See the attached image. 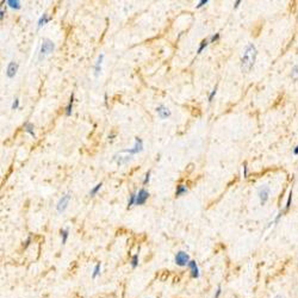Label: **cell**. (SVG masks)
Masks as SVG:
<instances>
[{
    "label": "cell",
    "instance_id": "1",
    "mask_svg": "<svg viewBox=\"0 0 298 298\" xmlns=\"http://www.w3.org/2000/svg\"><path fill=\"white\" fill-rule=\"evenodd\" d=\"M257 57V49L253 43H248L243 48L241 56V71L242 73H249L255 65Z\"/></svg>",
    "mask_w": 298,
    "mask_h": 298
},
{
    "label": "cell",
    "instance_id": "2",
    "mask_svg": "<svg viewBox=\"0 0 298 298\" xmlns=\"http://www.w3.org/2000/svg\"><path fill=\"white\" fill-rule=\"evenodd\" d=\"M55 49V43L49 38H43L42 44H41V49H39V55H38V60L42 61L44 60L48 55H50Z\"/></svg>",
    "mask_w": 298,
    "mask_h": 298
},
{
    "label": "cell",
    "instance_id": "3",
    "mask_svg": "<svg viewBox=\"0 0 298 298\" xmlns=\"http://www.w3.org/2000/svg\"><path fill=\"white\" fill-rule=\"evenodd\" d=\"M190 261H191L190 255H188V253H186V252H184V251H179V252L175 254V256H174V262H175V265L179 266V267H186V266H188Z\"/></svg>",
    "mask_w": 298,
    "mask_h": 298
},
{
    "label": "cell",
    "instance_id": "4",
    "mask_svg": "<svg viewBox=\"0 0 298 298\" xmlns=\"http://www.w3.org/2000/svg\"><path fill=\"white\" fill-rule=\"evenodd\" d=\"M270 194H271V188L270 186L267 185H261L259 188H257V197L260 199V204L264 206L268 199H270Z\"/></svg>",
    "mask_w": 298,
    "mask_h": 298
},
{
    "label": "cell",
    "instance_id": "5",
    "mask_svg": "<svg viewBox=\"0 0 298 298\" xmlns=\"http://www.w3.org/2000/svg\"><path fill=\"white\" fill-rule=\"evenodd\" d=\"M143 150V141L141 138L136 137L135 138V146L131 148V149H124L122 150V153L124 154H128V155H135V154H138Z\"/></svg>",
    "mask_w": 298,
    "mask_h": 298
},
{
    "label": "cell",
    "instance_id": "6",
    "mask_svg": "<svg viewBox=\"0 0 298 298\" xmlns=\"http://www.w3.org/2000/svg\"><path fill=\"white\" fill-rule=\"evenodd\" d=\"M71 198H72V194L71 193H66V194H63L61 198H60V200L57 202V204H56V210H57V212L58 214H62L66 209H67V206H68V204H69V200H71Z\"/></svg>",
    "mask_w": 298,
    "mask_h": 298
},
{
    "label": "cell",
    "instance_id": "7",
    "mask_svg": "<svg viewBox=\"0 0 298 298\" xmlns=\"http://www.w3.org/2000/svg\"><path fill=\"white\" fill-rule=\"evenodd\" d=\"M149 196H150V193H149L146 188H141V190L137 192L135 205H144L147 203V200H148Z\"/></svg>",
    "mask_w": 298,
    "mask_h": 298
},
{
    "label": "cell",
    "instance_id": "8",
    "mask_svg": "<svg viewBox=\"0 0 298 298\" xmlns=\"http://www.w3.org/2000/svg\"><path fill=\"white\" fill-rule=\"evenodd\" d=\"M188 270H190V275L192 279H198L200 277V270L198 267V264L194 260H191L190 264H188Z\"/></svg>",
    "mask_w": 298,
    "mask_h": 298
},
{
    "label": "cell",
    "instance_id": "9",
    "mask_svg": "<svg viewBox=\"0 0 298 298\" xmlns=\"http://www.w3.org/2000/svg\"><path fill=\"white\" fill-rule=\"evenodd\" d=\"M18 68H19V65L17 62H14V61L10 62L7 65V68H6V76L8 79H13L16 76L17 72H18Z\"/></svg>",
    "mask_w": 298,
    "mask_h": 298
},
{
    "label": "cell",
    "instance_id": "10",
    "mask_svg": "<svg viewBox=\"0 0 298 298\" xmlns=\"http://www.w3.org/2000/svg\"><path fill=\"white\" fill-rule=\"evenodd\" d=\"M156 113L160 119H166L168 117H171V115H172L171 110L168 107H166L165 105H159L156 107Z\"/></svg>",
    "mask_w": 298,
    "mask_h": 298
},
{
    "label": "cell",
    "instance_id": "11",
    "mask_svg": "<svg viewBox=\"0 0 298 298\" xmlns=\"http://www.w3.org/2000/svg\"><path fill=\"white\" fill-rule=\"evenodd\" d=\"M131 159H133L131 155H125V156H123L121 153H119V154H116V155L113 156V161H116L117 165L121 167V166L128 163L129 161H131Z\"/></svg>",
    "mask_w": 298,
    "mask_h": 298
},
{
    "label": "cell",
    "instance_id": "12",
    "mask_svg": "<svg viewBox=\"0 0 298 298\" xmlns=\"http://www.w3.org/2000/svg\"><path fill=\"white\" fill-rule=\"evenodd\" d=\"M103 60H104V54L98 55L97 57V61L94 63V76L98 78L99 74L102 73V65H103Z\"/></svg>",
    "mask_w": 298,
    "mask_h": 298
},
{
    "label": "cell",
    "instance_id": "13",
    "mask_svg": "<svg viewBox=\"0 0 298 298\" xmlns=\"http://www.w3.org/2000/svg\"><path fill=\"white\" fill-rule=\"evenodd\" d=\"M51 17L50 16H48V13H43L41 17H39V19H38V23H37V29H41L42 26H44L45 24H48L49 22L51 21Z\"/></svg>",
    "mask_w": 298,
    "mask_h": 298
},
{
    "label": "cell",
    "instance_id": "14",
    "mask_svg": "<svg viewBox=\"0 0 298 298\" xmlns=\"http://www.w3.org/2000/svg\"><path fill=\"white\" fill-rule=\"evenodd\" d=\"M23 128H24L25 133H27L29 135H31L34 138H36V134H35V126H34V124H32V123H30V122H25V123L23 124Z\"/></svg>",
    "mask_w": 298,
    "mask_h": 298
},
{
    "label": "cell",
    "instance_id": "15",
    "mask_svg": "<svg viewBox=\"0 0 298 298\" xmlns=\"http://www.w3.org/2000/svg\"><path fill=\"white\" fill-rule=\"evenodd\" d=\"M102 274V264L97 262L93 267V272H92V279H97V278Z\"/></svg>",
    "mask_w": 298,
    "mask_h": 298
},
{
    "label": "cell",
    "instance_id": "16",
    "mask_svg": "<svg viewBox=\"0 0 298 298\" xmlns=\"http://www.w3.org/2000/svg\"><path fill=\"white\" fill-rule=\"evenodd\" d=\"M73 104H74V93L71 94V98H69V103L66 106V116H71L72 111H73Z\"/></svg>",
    "mask_w": 298,
    "mask_h": 298
},
{
    "label": "cell",
    "instance_id": "17",
    "mask_svg": "<svg viewBox=\"0 0 298 298\" xmlns=\"http://www.w3.org/2000/svg\"><path fill=\"white\" fill-rule=\"evenodd\" d=\"M6 5L8 7H11L12 10H21V7H22L21 1H18V0H7Z\"/></svg>",
    "mask_w": 298,
    "mask_h": 298
},
{
    "label": "cell",
    "instance_id": "18",
    "mask_svg": "<svg viewBox=\"0 0 298 298\" xmlns=\"http://www.w3.org/2000/svg\"><path fill=\"white\" fill-rule=\"evenodd\" d=\"M186 192H187V187H186L185 185L180 184V185H178V186H176V190H175V197H180V196L185 194Z\"/></svg>",
    "mask_w": 298,
    "mask_h": 298
},
{
    "label": "cell",
    "instance_id": "19",
    "mask_svg": "<svg viewBox=\"0 0 298 298\" xmlns=\"http://www.w3.org/2000/svg\"><path fill=\"white\" fill-rule=\"evenodd\" d=\"M60 235H61V243L66 244V242L68 241V237H69V230L68 229H61L60 230Z\"/></svg>",
    "mask_w": 298,
    "mask_h": 298
},
{
    "label": "cell",
    "instance_id": "20",
    "mask_svg": "<svg viewBox=\"0 0 298 298\" xmlns=\"http://www.w3.org/2000/svg\"><path fill=\"white\" fill-rule=\"evenodd\" d=\"M210 44V39L209 38H205V39H203V41L200 42V44H199V47H198V50H197V54H202V51L204 50V49Z\"/></svg>",
    "mask_w": 298,
    "mask_h": 298
},
{
    "label": "cell",
    "instance_id": "21",
    "mask_svg": "<svg viewBox=\"0 0 298 298\" xmlns=\"http://www.w3.org/2000/svg\"><path fill=\"white\" fill-rule=\"evenodd\" d=\"M138 264H140V257H138V254H135L131 256V260H130V266L131 268H137L138 267Z\"/></svg>",
    "mask_w": 298,
    "mask_h": 298
},
{
    "label": "cell",
    "instance_id": "22",
    "mask_svg": "<svg viewBox=\"0 0 298 298\" xmlns=\"http://www.w3.org/2000/svg\"><path fill=\"white\" fill-rule=\"evenodd\" d=\"M291 204H292V187H291V190L289 192V197H287V200H286V204H285V212L290 210Z\"/></svg>",
    "mask_w": 298,
    "mask_h": 298
},
{
    "label": "cell",
    "instance_id": "23",
    "mask_svg": "<svg viewBox=\"0 0 298 298\" xmlns=\"http://www.w3.org/2000/svg\"><path fill=\"white\" fill-rule=\"evenodd\" d=\"M136 196H137V193H135V192H133L130 196H129V199H128V209H130L133 205H135V203H136Z\"/></svg>",
    "mask_w": 298,
    "mask_h": 298
},
{
    "label": "cell",
    "instance_id": "24",
    "mask_svg": "<svg viewBox=\"0 0 298 298\" xmlns=\"http://www.w3.org/2000/svg\"><path fill=\"white\" fill-rule=\"evenodd\" d=\"M291 79L293 81L298 80V65H295L291 69Z\"/></svg>",
    "mask_w": 298,
    "mask_h": 298
},
{
    "label": "cell",
    "instance_id": "25",
    "mask_svg": "<svg viewBox=\"0 0 298 298\" xmlns=\"http://www.w3.org/2000/svg\"><path fill=\"white\" fill-rule=\"evenodd\" d=\"M102 186H103V183H99V184H97V185H95V186L92 188V190L89 191V196H91V197H94V196H95V194L99 192V190H100V188H102Z\"/></svg>",
    "mask_w": 298,
    "mask_h": 298
},
{
    "label": "cell",
    "instance_id": "26",
    "mask_svg": "<svg viewBox=\"0 0 298 298\" xmlns=\"http://www.w3.org/2000/svg\"><path fill=\"white\" fill-rule=\"evenodd\" d=\"M216 93H217V85L215 86V88L210 92V94H209V97H207V102H209V103H212L214 98L216 97Z\"/></svg>",
    "mask_w": 298,
    "mask_h": 298
},
{
    "label": "cell",
    "instance_id": "27",
    "mask_svg": "<svg viewBox=\"0 0 298 298\" xmlns=\"http://www.w3.org/2000/svg\"><path fill=\"white\" fill-rule=\"evenodd\" d=\"M222 292H223L222 286H221V285H218V286H217V289H216V291H215V293H214V297H212V298H221Z\"/></svg>",
    "mask_w": 298,
    "mask_h": 298
},
{
    "label": "cell",
    "instance_id": "28",
    "mask_svg": "<svg viewBox=\"0 0 298 298\" xmlns=\"http://www.w3.org/2000/svg\"><path fill=\"white\" fill-rule=\"evenodd\" d=\"M220 37H221V35L218 34V32H217V34H215V35H212L210 38H209V39H210V43H215V42H217L218 39H220Z\"/></svg>",
    "mask_w": 298,
    "mask_h": 298
},
{
    "label": "cell",
    "instance_id": "29",
    "mask_svg": "<svg viewBox=\"0 0 298 298\" xmlns=\"http://www.w3.org/2000/svg\"><path fill=\"white\" fill-rule=\"evenodd\" d=\"M149 181H150V171H148L144 175V179H143V185H147Z\"/></svg>",
    "mask_w": 298,
    "mask_h": 298
},
{
    "label": "cell",
    "instance_id": "30",
    "mask_svg": "<svg viewBox=\"0 0 298 298\" xmlns=\"http://www.w3.org/2000/svg\"><path fill=\"white\" fill-rule=\"evenodd\" d=\"M18 107H19V99H18V98H14V100H13V103H12L11 108H12V110H18Z\"/></svg>",
    "mask_w": 298,
    "mask_h": 298
},
{
    "label": "cell",
    "instance_id": "31",
    "mask_svg": "<svg viewBox=\"0 0 298 298\" xmlns=\"http://www.w3.org/2000/svg\"><path fill=\"white\" fill-rule=\"evenodd\" d=\"M206 4H209V0H200V1H198V4L196 5V7H197V8H200V7L205 6Z\"/></svg>",
    "mask_w": 298,
    "mask_h": 298
},
{
    "label": "cell",
    "instance_id": "32",
    "mask_svg": "<svg viewBox=\"0 0 298 298\" xmlns=\"http://www.w3.org/2000/svg\"><path fill=\"white\" fill-rule=\"evenodd\" d=\"M243 178H248V166H247V162H243Z\"/></svg>",
    "mask_w": 298,
    "mask_h": 298
},
{
    "label": "cell",
    "instance_id": "33",
    "mask_svg": "<svg viewBox=\"0 0 298 298\" xmlns=\"http://www.w3.org/2000/svg\"><path fill=\"white\" fill-rule=\"evenodd\" d=\"M282 217H283V212H279V214H278V215L275 216V218H274V221H273V223H274V224H277L278 222H279V221H280V218H282Z\"/></svg>",
    "mask_w": 298,
    "mask_h": 298
},
{
    "label": "cell",
    "instance_id": "34",
    "mask_svg": "<svg viewBox=\"0 0 298 298\" xmlns=\"http://www.w3.org/2000/svg\"><path fill=\"white\" fill-rule=\"evenodd\" d=\"M30 243H31V237H30V236H29V237H27V238H26V241H25V242H24V244H23V247H24V248H27V247H29V246H30Z\"/></svg>",
    "mask_w": 298,
    "mask_h": 298
},
{
    "label": "cell",
    "instance_id": "35",
    "mask_svg": "<svg viewBox=\"0 0 298 298\" xmlns=\"http://www.w3.org/2000/svg\"><path fill=\"white\" fill-rule=\"evenodd\" d=\"M4 17H5V11H4V8H1V10H0V19L3 21Z\"/></svg>",
    "mask_w": 298,
    "mask_h": 298
},
{
    "label": "cell",
    "instance_id": "36",
    "mask_svg": "<svg viewBox=\"0 0 298 298\" xmlns=\"http://www.w3.org/2000/svg\"><path fill=\"white\" fill-rule=\"evenodd\" d=\"M241 3H242L241 0H237V1H235V3H234V8H237L238 6H240V4H241Z\"/></svg>",
    "mask_w": 298,
    "mask_h": 298
},
{
    "label": "cell",
    "instance_id": "37",
    "mask_svg": "<svg viewBox=\"0 0 298 298\" xmlns=\"http://www.w3.org/2000/svg\"><path fill=\"white\" fill-rule=\"evenodd\" d=\"M273 298H285V296L282 295V293H277V295L273 296Z\"/></svg>",
    "mask_w": 298,
    "mask_h": 298
},
{
    "label": "cell",
    "instance_id": "38",
    "mask_svg": "<svg viewBox=\"0 0 298 298\" xmlns=\"http://www.w3.org/2000/svg\"><path fill=\"white\" fill-rule=\"evenodd\" d=\"M293 155H298V146H296L293 149Z\"/></svg>",
    "mask_w": 298,
    "mask_h": 298
},
{
    "label": "cell",
    "instance_id": "39",
    "mask_svg": "<svg viewBox=\"0 0 298 298\" xmlns=\"http://www.w3.org/2000/svg\"><path fill=\"white\" fill-rule=\"evenodd\" d=\"M113 137H116V134H112V135H108V140H113Z\"/></svg>",
    "mask_w": 298,
    "mask_h": 298
}]
</instances>
